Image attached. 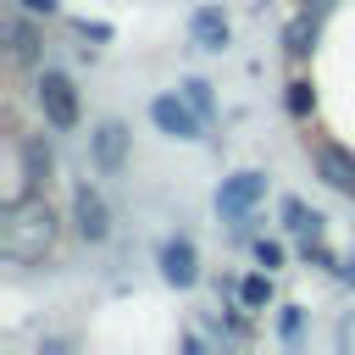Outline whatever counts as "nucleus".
<instances>
[{"label": "nucleus", "mask_w": 355, "mask_h": 355, "mask_svg": "<svg viewBox=\"0 0 355 355\" xmlns=\"http://www.w3.org/2000/svg\"><path fill=\"white\" fill-rule=\"evenodd\" d=\"M50 244H55V216H50V205H44L33 189L11 194V200H6V216H0V250H6V261H39Z\"/></svg>", "instance_id": "obj_1"}, {"label": "nucleus", "mask_w": 355, "mask_h": 355, "mask_svg": "<svg viewBox=\"0 0 355 355\" xmlns=\"http://www.w3.org/2000/svg\"><path fill=\"white\" fill-rule=\"evenodd\" d=\"M39 111H44V122L50 128H78V94H72V83L61 78V72H39Z\"/></svg>", "instance_id": "obj_2"}, {"label": "nucleus", "mask_w": 355, "mask_h": 355, "mask_svg": "<svg viewBox=\"0 0 355 355\" xmlns=\"http://www.w3.org/2000/svg\"><path fill=\"white\" fill-rule=\"evenodd\" d=\"M150 122H155L161 133H172V139H205V116H200L189 100H178V94L150 100Z\"/></svg>", "instance_id": "obj_3"}, {"label": "nucleus", "mask_w": 355, "mask_h": 355, "mask_svg": "<svg viewBox=\"0 0 355 355\" xmlns=\"http://www.w3.org/2000/svg\"><path fill=\"white\" fill-rule=\"evenodd\" d=\"M261 194H266V178H261V172H239V178H227V183L216 189V211H222L227 222H244Z\"/></svg>", "instance_id": "obj_4"}, {"label": "nucleus", "mask_w": 355, "mask_h": 355, "mask_svg": "<svg viewBox=\"0 0 355 355\" xmlns=\"http://www.w3.org/2000/svg\"><path fill=\"white\" fill-rule=\"evenodd\" d=\"M72 216H78V233H83L89 244H100V239L111 233V211H105V200H100L94 189H78V194H72Z\"/></svg>", "instance_id": "obj_5"}, {"label": "nucleus", "mask_w": 355, "mask_h": 355, "mask_svg": "<svg viewBox=\"0 0 355 355\" xmlns=\"http://www.w3.org/2000/svg\"><path fill=\"white\" fill-rule=\"evenodd\" d=\"M316 172H322L327 189L355 194V155H349V150H338V144H316Z\"/></svg>", "instance_id": "obj_6"}, {"label": "nucleus", "mask_w": 355, "mask_h": 355, "mask_svg": "<svg viewBox=\"0 0 355 355\" xmlns=\"http://www.w3.org/2000/svg\"><path fill=\"white\" fill-rule=\"evenodd\" d=\"M122 155H128V128L122 122H100L94 128V166L100 172H116Z\"/></svg>", "instance_id": "obj_7"}, {"label": "nucleus", "mask_w": 355, "mask_h": 355, "mask_svg": "<svg viewBox=\"0 0 355 355\" xmlns=\"http://www.w3.org/2000/svg\"><path fill=\"white\" fill-rule=\"evenodd\" d=\"M189 39H194L200 50H222V44H227V17H222L216 6H200V11L189 17Z\"/></svg>", "instance_id": "obj_8"}, {"label": "nucleus", "mask_w": 355, "mask_h": 355, "mask_svg": "<svg viewBox=\"0 0 355 355\" xmlns=\"http://www.w3.org/2000/svg\"><path fill=\"white\" fill-rule=\"evenodd\" d=\"M161 272H166V283L189 288V283H194V272H200V266H194V244H189V239H172V244L161 250Z\"/></svg>", "instance_id": "obj_9"}, {"label": "nucleus", "mask_w": 355, "mask_h": 355, "mask_svg": "<svg viewBox=\"0 0 355 355\" xmlns=\"http://www.w3.org/2000/svg\"><path fill=\"white\" fill-rule=\"evenodd\" d=\"M311 44H316V17L305 11V17H294V22L283 28V50H288V55H305Z\"/></svg>", "instance_id": "obj_10"}, {"label": "nucleus", "mask_w": 355, "mask_h": 355, "mask_svg": "<svg viewBox=\"0 0 355 355\" xmlns=\"http://www.w3.org/2000/svg\"><path fill=\"white\" fill-rule=\"evenodd\" d=\"M6 39H11V55H17V61H33V55H39V39H33V28H28L22 17L6 22Z\"/></svg>", "instance_id": "obj_11"}, {"label": "nucleus", "mask_w": 355, "mask_h": 355, "mask_svg": "<svg viewBox=\"0 0 355 355\" xmlns=\"http://www.w3.org/2000/svg\"><path fill=\"white\" fill-rule=\"evenodd\" d=\"M22 172H28V189H33L44 172H50V150H44L39 139H28V144H22Z\"/></svg>", "instance_id": "obj_12"}, {"label": "nucleus", "mask_w": 355, "mask_h": 355, "mask_svg": "<svg viewBox=\"0 0 355 355\" xmlns=\"http://www.w3.org/2000/svg\"><path fill=\"white\" fill-rule=\"evenodd\" d=\"M239 300H244L250 311H261V305L272 300V277H266V272H255V277H244V283H239Z\"/></svg>", "instance_id": "obj_13"}, {"label": "nucleus", "mask_w": 355, "mask_h": 355, "mask_svg": "<svg viewBox=\"0 0 355 355\" xmlns=\"http://www.w3.org/2000/svg\"><path fill=\"white\" fill-rule=\"evenodd\" d=\"M183 100H189V105H194L205 122L216 116V105H211V83H205V78H189V83H183Z\"/></svg>", "instance_id": "obj_14"}, {"label": "nucleus", "mask_w": 355, "mask_h": 355, "mask_svg": "<svg viewBox=\"0 0 355 355\" xmlns=\"http://www.w3.org/2000/svg\"><path fill=\"white\" fill-rule=\"evenodd\" d=\"M283 216H288V227H294V233H316V227H322V216H316V211H305L300 200H283Z\"/></svg>", "instance_id": "obj_15"}, {"label": "nucleus", "mask_w": 355, "mask_h": 355, "mask_svg": "<svg viewBox=\"0 0 355 355\" xmlns=\"http://www.w3.org/2000/svg\"><path fill=\"white\" fill-rule=\"evenodd\" d=\"M311 105H316L311 83H288V111H294V116H311Z\"/></svg>", "instance_id": "obj_16"}, {"label": "nucleus", "mask_w": 355, "mask_h": 355, "mask_svg": "<svg viewBox=\"0 0 355 355\" xmlns=\"http://www.w3.org/2000/svg\"><path fill=\"white\" fill-rule=\"evenodd\" d=\"M28 17H55V0H17Z\"/></svg>", "instance_id": "obj_17"}, {"label": "nucleus", "mask_w": 355, "mask_h": 355, "mask_svg": "<svg viewBox=\"0 0 355 355\" xmlns=\"http://www.w3.org/2000/svg\"><path fill=\"white\" fill-rule=\"evenodd\" d=\"M255 255H261V266H277V261H283V250H277V244H261Z\"/></svg>", "instance_id": "obj_18"}, {"label": "nucleus", "mask_w": 355, "mask_h": 355, "mask_svg": "<svg viewBox=\"0 0 355 355\" xmlns=\"http://www.w3.org/2000/svg\"><path fill=\"white\" fill-rule=\"evenodd\" d=\"M338 272H344V283H355V261H349V266H338Z\"/></svg>", "instance_id": "obj_19"}, {"label": "nucleus", "mask_w": 355, "mask_h": 355, "mask_svg": "<svg viewBox=\"0 0 355 355\" xmlns=\"http://www.w3.org/2000/svg\"><path fill=\"white\" fill-rule=\"evenodd\" d=\"M311 6H327V0H311Z\"/></svg>", "instance_id": "obj_20"}]
</instances>
